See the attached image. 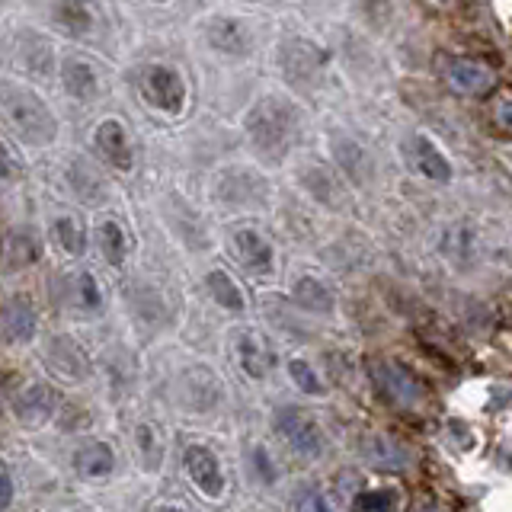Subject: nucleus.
I'll list each match as a JSON object with an SVG mask.
<instances>
[{
    "label": "nucleus",
    "instance_id": "nucleus-7",
    "mask_svg": "<svg viewBox=\"0 0 512 512\" xmlns=\"http://www.w3.org/2000/svg\"><path fill=\"white\" fill-rule=\"evenodd\" d=\"M445 84L464 96H487L496 87V74H493V68H487V64L455 58L445 64Z\"/></svg>",
    "mask_w": 512,
    "mask_h": 512
},
{
    "label": "nucleus",
    "instance_id": "nucleus-22",
    "mask_svg": "<svg viewBox=\"0 0 512 512\" xmlns=\"http://www.w3.org/2000/svg\"><path fill=\"white\" fill-rule=\"evenodd\" d=\"M295 301L301 304L304 311H317V314H327L333 308V295L311 276H304V279L295 282Z\"/></svg>",
    "mask_w": 512,
    "mask_h": 512
},
{
    "label": "nucleus",
    "instance_id": "nucleus-9",
    "mask_svg": "<svg viewBox=\"0 0 512 512\" xmlns=\"http://www.w3.org/2000/svg\"><path fill=\"white\" fill-rule=\"evenodd\" d=\"M58 407V391L48 388V384H29L20 397L13 400V413L20 416V423L26 426H42L48 416Z\"/></svg>",
    "mask_w": 512,
    "mask_h": 512
},
{
    "label": "nucleus",
    "instance_id": "nucleus-18",
    "mask_svg": "<svg viewBox=\"0 0 512 512\" xmlns=\"http://www.w3.org/2000/svg\"><path fill=\"white\" fill-rule=\"evenodd\" d=\"M333 154H336V160H340V167L346 170L349 180H356V183H365L368 180V154L359 148L356 141L336 135L333 138Z\"/></svg>",
    "mask_w": 512,
    "mask_h": 512
},
{
    "label": "nucleus",
    "instance_id": "nucleus-17",
    "mask_svg": "<svg viewBox=\"0 0 512 512\" xmlns=\"http://www.w3.org/2000/svg\"><path fill=\"white\" fill-rule=\"evenodd\" d=\"M77 471L96 480V477H109L116 471V455H112V448L106 442H90L77 452Z\"/></svg>",
    "mask_w": 512,
    "mask_h": 512
},
{
    "label": "nucleus",
    "instance_id": "nucleus-25",
    "mask_svg": "<svg viewBox=\"0 0 512 512\" xmlns=\"http://www.w3.org/2000/svg\"><path fill=\"white\" fill-rule=\"evenodd\" d=\"M400 496L391 487H381V490H365L356 496V512H397Z\"/></svg>",
    "mask_w": 512,
    "mask_h": 512
},
{
    "label": "nucleus",
    "instance_id": "nucleus-1",
    "mask_svg": "<svg viewBox=\"0 0 512 512\" xmlns=\"http://www.w3.org/2000/svg\"><path fill=\"white\" fill-rule=\"evenodd\" d=\"M247 132H250V144L260 157L266 160L285 157V151L295 144V132H298L295 106L279 100V96H266V100H260L250 109Z\"/></svg>",
    "mask_w": 512,
    "mask_h": 512
},
{
    "label": "nucleus",
    "instance_id": "nucleus-34",
    "mask_svg": "<svg viewBox=\"0 0 512 512\" xmlns=\"http://www.w3.org/2000/svg\"><path fill=\"white\" fill-rule=\"evenodd\" d=\"M0 487H4V509L13 503V480H10V471H4V477H0Z\"/></svg>",
    "mask_w": 512,
    "mask_h": 512
},
{
    "label": "nucleus",
    "instance_id": "nucleus-19",
    "mask_svg": "<svg viewBox=\"0 0 512 512\" xmlns=\"http://www.w3.org/2000/svg\"><path fill=\"white\" fill-rule=\"evenodd\" d=\"M20 64L36 77H45L52 71V45L42 42L39 36H23L20 39Z\"/></svg>",
    "mask_w": 512,
    "mask_h": 512
},
{
    "label": "nucleus",
    "instance_id": "nucleus-36",
    "mask_svg": "<svg viewBox=\"0 0 512 512\" xmlns=\"http://www.w3.org/2000/svg\"><path fill=\"white\" fill-rule=\"evenodd\" d=\"M154 512H183L180 506H157Z\"/></svg>",
    "mask_w": 512,
    "mask_h": 512
},
{
    "label": "nucleus",
    "instance_id": "nucleus-15",
    "mask_svg": "<svg viewBox=\"0 0 512 512\" xmlns=\"http://www.w3.org/2000/svg\"><path fill=\"white\" fill-rule=\"evenodd\" d=\"M61 80H64V90H68L71 96H77V100H90V96H96V90H100V77H96V71L84 58L64 61Z\"/></svg>",
    "mask_w": 512,
    "mask_h": 512
},
{
    "label": "nucleus",
    "instance_id": "nucleus-29",
    "mask_svg": "<svg viewBox=\"0 0 512 512\" xmlns=\"http://www.w3.org/2000/svg\"><path fill=\"white\" fill-rule=\"evenodd\" d=\"M288 375H292V381L298 384V388H301L304 394H324V384L317 381L314 368H311L308 362L292 359V362H288Z\"/></svg>",
    "mask_w": 512,
    "mask_h": 512
},
{
    "label": "nucleus",
    "instance_id": "nucleus-12",
    "mask_svg": "<svg viewBox=\"0 0 512 512\" xmlns=\"http://www.w3.org/2000/svg\"><path fill=\"white\" fill-rule=\"evenodd\" d=\"M208 42H212L218 52L224 55H247L250 52V32L244 23L228 20V16H218V20L208 23Z\"/></svg>",
    "mask_w": 512,
    "mask_h": 512
},
{
    "label": "nucleus",
    "instance_id": "nucleus-35",
    "mask_svg": "<svg viewBox=\"0 0 512 512\" xmlns=\"http://www.w3.org/2000/svg\"><path fill=\"white\" fill-rule=\"evenodd\" d=\"M13 176V154H10V144H4V180Z\"/></svg>",
    "mask_w": 512,
    "mask_h": 512
},
{
    "label": "nucleus",
    "instance_id": "nucleus-5",
    "mask_svg": "<svg viewBox=\"0 0 512 512\" xmlns=\"http://www.w3.org/2000/svg\"><path fill=\"white\" fill-rule=\"evenodd\" d=\"M324 64H327V55L320 52L314 42L292 39L279 48V68L292 84H308V80H314L324 71Z\"/></svg>",
    "mask_w": 512,
    "mask_h": 512
},
{
    "label": "nucleus",
    "instance_id": "nucleus-28",
    "mask_svg": "<svg viewBox=\"0 0 512 512\" xmlns=\"http://www.w3.org/2000/svg\"><path fill=\"white\" fill-rule=\"evenodd\" d=\"M74 301L80 304V308H87V311H96L100 308V288H96L93 276L90 272H80V276L74 279Z\"/></svg>",
    "mask_w": 512,
    "mask_h": 512
},
{
    "label": "nucleus",
    "instance_id": "nucleus-26",
    "mask_svg": "<svg viewBox=\"0 0 512 512\" xmlns=\"http://www.w3.org/2000/svg\"><path fill=\"white\" fill-rule=\"evenodd\" d=\"M55 237H58V244L68 250L71 256H80L87 250V237H84V228L74 221V218H58L55 221Z\"/></svg>",
    "mask_w": 512,
    "mask_h": 512
},
{
    "label": "nucleus",
    "instance_id": "nucleus-23",
    "mask_svg": "<svg viewBox=\"0 0 512 512\" xmlns=\"http://www.w3.org/2000/svg\"><path fill=\"white\" fill-rule=\"evenodd\" d=\"M55 16L64 29L74 32V36H84V32L93 29V16H90L87 4H80V0H58Z\"/></svg>",
    "mask_w": 512,
    "mask_h": 512
},
{
    "label": "nucleus",
    "instance_id": "nucleus-37",
    "mask_svg": "<svg viewBox=\"0 0 512 512\" xmlns=\"http://www.w3.org/2000/svg\"><path fill=\"white\" fill-rule=\"evenodd\" d=\"M436 4H442V7H445V4H452V0H436Z\"/></svg>",
    "mask_w": 512,
    "mask_h": 512
},
{
    "label": "nucleus",
    "instance_id": "nucleus-31",
    "mask_svg": "<svg viewBox=\"0 0 512 512\" xmlns=\"http://www.w3.org/2000/svg\"><path fill=\"white\" fill-rule=\"evenodd\" d=\"M253 468H256V477H260L263 484H272V480H276V468H272L269 452H266L263 445L253 448Z\"/></svg>",
    "mask_w": 512,
    "mask_h": 512
},
{
    "label": "nucleus",
    "instance_id": "nucleus-16",
    "mask_svg": "<svg viewBox=\"0 0 512 512\" xmlns=\"http://www.w3.org/2000/svg\"><path fill=\"white\" fill-rule=\"evenodd\" d=\"M237 356H240V365H244V372L250 378H263L272 368V362H276V359H272L269 346L256 333L240 336V340H237Z\"/></svg>",
    "mask_w": 512,
    "mask_h": 512
},
{
    "label": "nucleus",
    "instance_id": "nucleus-8",
    "mask_svg": "<svg viewBox=\"0 0 512 512\" xmlns=\"http://www.w3.org/2000/svg\"><path fill=\"white\" fill-rule=\"evenodd\" d=\"M404 157L413 170H420L426 176V180H436V183L452 180V167H448L445 154L423 135H413L404 141Z\"/></svg>",
    "mask_w": 512,
    "mask_h": 512
},
{
    "label": "nucleus",
    "instance_id": "nucleus-10",
    "mask_svg": "<svg viewBox=\"0 0 512 512\" xmlns=\"http://www.w3.org/2000/svg\"><path fill=\"white\" fill-rule=\"evenodd\" d=\"M186 471L205 496H221L224 493V477L215 455L205 445H189L186 448Z\"/></svg>",
    "mask_w": 512,
    "mask_h": 512
},
{
    "label": "nucleus",
    "instance_id": "nucleus-3",
    "mask_svg": "<svg viewBox=\"0 0 512 512\" xmlns=\"http://www.w3.org/2000/svg\"><path fill=\"white\" fill-rule=\"evenodd\" d=\"M141 96L154 109L176 116L186 103V84L173 68H167V64H151V68L141 74Z\"/></svg>",
    "mask_w": 512,
    "mask_h": 512
},
{
    "label": "nucleus",
    "instance_id": "nucleus-11",
    "mask_svg": "<svg viewBox=\"0 0 512 512\" xmlns=\"http://www.w3.org/2000/svg\"><path fill=\"white\" fill-rule=\"evenodd\" d=\"M96 148H100V154L112 167H119V170L132 167V148H128V132L122 122L116 119L100 122V128H96Z\"/></svg>",
    "mask_w": 512,
    "mask_h": 512
},
{
    "label": "nucleus",
    "instance_id": "nucleus-24",
    "mask_svg": "<svg viewBox=\"0 0 512 512\" xmlns=\"http://www.w3.org/2000/svg\"><path fill=\"white\" fill-rule=\"evenodd\" d=\"M100 250L112 266H119L125 260V231L112 218L100 224Z\"/></svg>",
    "mask_w": 512,
    "mask_h": 512
},
{
    "label": "nucleus",
    "instance_id": "nucleus-13",
    "mask_svg": "<svg viewBox=\"0 0 512 512\" xmlns=\"http://www.w3.org/2000/svg\"><path fill=\"white\" fill-rule=\"evenodd\" d=\"M36 333V311L23 295H10L4 301V336L10 343H26Z\"/></svg>",
    "mask_w": 512,
    "mask_h": 512
},
{
    "label": "nucleus",
    "instance_id": "nucleus-14",
    "mask_svg": "<svg viewBox=\"0 0 512 512\" xmlns=\"http://www.w3.org/2000/svg\"><path fill=\"white\" fill-rule=\"evenodd\" d=\"M234 247H237L240 260H244L247 269L263 272V276H266V272H272V247L266 244V237H263V234H256V231H250V228L237 231V234H234Z\"/></svg>",
    "mask_w": 512,
    "mask_h": 512
},
{
    "label": "nucleus",
    "instance_id": "nucleus-6",
    "mask_svg": "<svg viewBox=\"0 0 512 512\" xmlns=\"http://www.w3.org/2000/svg\"><path fill=\"white\" fill-rule=\"evenodd\" d=\"M276 429L288 439V445H292L298 455L317 458L320 448H324V439H320V429L314 423V416H308L304 410H295V407L279 410L276 413Z\"/></svg>",
    "mask_w": 512,
    "mask_h": 512
},
{
    "label": "nucleus",
    "instance_id": "nucleus-4",
    "mask_svg": "<svg viewBox=\"0 0 512 512\" xmlns=\"http://www.w3.org/2000/svg\"><path fill=\"white\" fill-rule=\"evenodd\" d=\"M375 381H378L381 394L388 397L394 407H416L423 400V384L416 381V375L400 362H388V359L378 362Z\"/></svg>",
    "mask_w": 512,
    "mask_h": 512
},
{
    "label": "nucleus",
    "instance_id": "nucleus-32",
    "mask_svg": "<svg viewBox=\"0 0 512 512\" xmlns=\"http://www.w3.org/2000/svg\"><path fill=\"white\" fill-rule=\"evenodd\" d=\"M496 125L503 128V132H512V100H503L500 106H496Z\"/></svg>",
    "mask_w": 512,
    "mask_h": 512
},
{
    "label": "nucleus",
    "instance_id": "nucleus-21",
    "mask_svg": "<svg viewBox=\"0 0 512 512\" xmlns=\"http://www.w3.org/2000/svg\"><path fill=\"white\" fill-rule=\"evenodd\" d=\"M205 285H208V292H212V298L221 304V308H228V311H244V295H240L237 282L228 276V272L212 269V272H208Z\"/></svg>",
    "mask_w": 512,
    "mask_h": 512
},
{
    "label": "nucleus",
    "instance_id": "nucleus-27",
    "mask_svg": "<svg viewBox=\"0 0 512 512\" xmlns=\"http://www.w3.org/2000/svg\"><path fill=\"white\" fill-rule=\"evenodd\" d=\"M138 448H141L144 468L157 471V468H160V442H157L154 426H148V423H141V426H138Z\"/></svg>",
    "mask_w": 512,
    "mask_h": 512
},
{
    "label": "nucleus",
    "instance_id": "nucleus-30",
    "mask_svg": "<svg viewBox=\"0 0 512 512\" xmlns=\"http://www.w3.org/2000/svg\"><path fill=\"white\" fill-rule=\"evenodd\" d=\"M295 512H333V509L317 490H301L295 496Z\"/></svg>",
    "mask_w": 512,
    "mask_h": 512
},
{
    "label": "nucleus",
    "instance_id": "nucleus-2",
    "mask_svg": "<svg viewBox=\"0 0 512 512\" xmlns=\"http://www.w3.org/2000/svg\"><path fill=\"white\" fill-rule=\"evenodd\" d=\"M4 109H7L10 125L29 144H52L55 141V132H58L55 116L45 109V103L32 90L7 87L4 90Z\"/></svg>",
    "mask_w": 512,
    "mask_h": 512
},
{
    "label": "nucleus",
    "instance_id": "nucleus-20",
    "mask_svg": "<svg viewBox=\"0 0 512 512\" xmlns=\"http://www.w3.org/2000/svg\"><path fill=\"white\" fill-rule=\"evenodd\" d=\"M39 240L32 237V231H10L7 237V269L32 266L39 260Z\"/></svg>",
    "mask_w": 512,
    "mask_h": 512
},
{
    "label": "nucleus",
    "instance_id": "nucleus-33",
    "mask_svg": "<svg viewBox=\"0 0 512 512\" xmlns=\"http://www.w3.org/2000/svg\"><path fill=\"white\" fill-rule=\"evenodd\" d=\"M365 10L372 13V20L381 23V20H388V0H362Z\"/></svg>",
    "mask_w": 512,
    "mask_h": 512
}]
</instances>
